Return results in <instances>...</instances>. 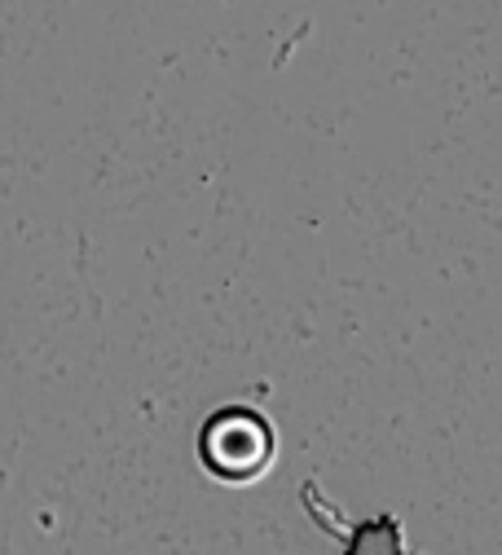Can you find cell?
Returning <instances> with one entry per match:
<instances>
[{
  "label": "cell",
  "instance_id": "cell-1",
  "mask_svg": "<svg viewBox=\"0 0 502 555\" xmlns=\"http://www.w3.org/2000/svg\"><path fill=\"white\" fill-rule=\"evenodd\" d=\"M273 459V428L252 410H221L203 428V463L221 480H256Z\"/></svg>",
  "mask_w": 502,
  "mask_h": 555
}]
</instances>
